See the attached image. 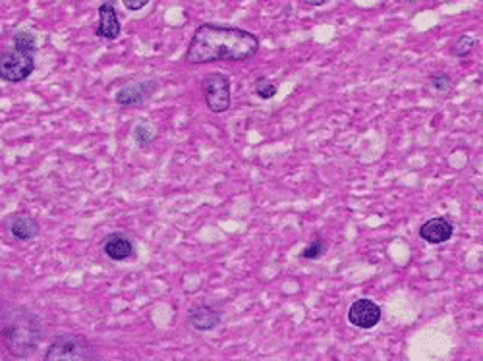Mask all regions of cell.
<instances>
[{
  "label": "cell",
  "mask_w": 483,
  "mask_h": 361,
  "mask_svg": "<svg viewBox=\"0 0 483 361\" xmlns=\"http://www.w3.org/2000/svg\"><path fill=\"white\" fill-rule=\"evenodd\" d=\"M159 81L157 79H143V81H133L130 86L120 87L114 98L120 106H139L157 93Z\"/></svg>",
  "instance_id": "6"
},
{
  "label": "cell",
  "mask_w": 483,
  "mask_h": 361,
  "mask_svg": "<svg viewBox=\"0 0 483 361\" xmlns=\"http://www.w3.org/2000/svg\"><path fill=\"white\" fill-rule=\"evenodd\" d=\"M103 251L111 261L122 263L133 257V242L132 238L124 232H113L103 240Z\"/></svg>",
  "instance_id": "10"
},
{
  "label": "cell",
  "mask_w": 483,
  "mask_h": 361,
  "mask_svg": "<svg viewBox=\"0 0 483 361\" xmlns=\"http://www.w3.org/2000/svg\"><path fill=\"white\" fill-rule=\"evenodd\" d=\"M259 51V39L252 31L240 27L201 24L185 51V62L192 66L209 62H244L253 59Z\"/></svg>",
  "instance_id": "1"
},
{
  "label": "cell",
  "mask_w": 483,
  "mask_h": 361,
  "mask_svg": "<svg viewBox=\"0 0 483 361\" xmlns=\"http://www.w3.org/2000/svg\"><path fill=\"white\" fill-rule=\"evenodd\" d=\"M97 357L99 355L91 342L86 336L73 332L54 336L45 352V361H91Z\"/></svg>",
  "instance_id": "3"
},
{
  "label": "cell",
  "mask_w": 483,
  "mask_h": 361,
  "mask_svg": "<svg viewBox=\"0 0 483 361\" xmlns=\"http://www.w3.org/2000/svg\"><path fill=\"white\" fill-rule=\"evenodd\" d=\"M220 313L209 303H195L188 311V322L198 332H211L220 325Z\"/></svg>",
  "instance_id": "9"
},
{
  "label": "cell",
  "mask_w": 483,
  "mask_h": 361,
  "mask_svg": "<svg viewBox=\"0 0 483 361\" xmlns=\"http://www.w3.org/2000/svg\"><path fill=\"white\" fill-rule=\"evenodd\" d=\"M35 72V51L10 45L0 56V78L6 83L26 81Z\"/></svg>",
  "instance_id": "4"
},
{
  "label": "cell",
  "mask_w": 483,
  "mask_h": 361,
  "mask_svg": "<svg viewBox=\"0 0 483 361\" xmlns=\"http://www.w3.org/2000/svg\"><path fill=\"white\" fill-rule=\"evenodd\" d=\"M155 138H157V130H155V126L149 124V122H138L136 124V128H133V139H136V143L139 145V147H149V145L155 141Z\"/></svg>",
  "instance_id": "13"
},
{
  "label": "cell",
  "mask_w": 483,
  "mask_h": 361,
  "mask_svg": "<svg viewBox=\"0 0 483 361\" xmlns=\"http://www.w3.org/2000/svg\"><path fill=\"white\" fill-rule=\"evenodd\" d=\"M201 91L207 108L213 114H223L230 108V78L223 72L207 73L201 79Z\"/></svg>",
  "instance_id": "5"
},
{
  "label": "cell",
  "mask_w": 483,
  "mask_h": 361,
  "mask_svg": "<svg viewBox=\"0 0 483 361\" xmlns=\"http://www.w3.org/2000/svg\"><path fill=\"white\" fill-rule=\"evenodd\" d=\"M429 81H431V87H433V89H437L439 93H447L450 87H452V78H450L447 72L431 73Z\"/></svg>",
  "instance_id": "18"
},
{
  "label": "cell",
  "mask_w": 483,
  "mask_h": 361,
  "mask_svg": "<svg viewBox=\"0 0 483 361\" xmlns=\"http://www.w3.org/2000/svg\"><path fill=\"white\" fill-rule=\"evenodd\" d=\"M406 2H416V0H406Z\"/></svg>",
  "instance_id": "21"
},
{
  "label": "cell",
  "mask_w": 483,
  "mask_h": 361,
  "mask_svg": "<svg viewBox=\"0 0 483 361\" xmlns=\"http://www.w3.org/2000/svg\"><path fill=\"white\" fill-rule=\"evenodd\" d=\"M39 223L29 215H16L8 223V232L20 242H31L39 236Z\"/></svg>",
  "instance_id": "12"
},
{
  "label": "cell",
  "mask_w": 483,
  "mask_h": 361,
  "mask_svg": "<svg viewBox=\"0 0 483 361\" xmlns=\"http://www.w3.org/2000/svg\"><path fill=\"white\" fill-rule=\"evenodd\" d=\"M477 43H479V41H477L476 37H472V35H460V37L454 41V45L450 49V53H452V56H457V59H466V56L476 49Z\"/></svg>",
  "instance_id": "14"
},
{
  "label": "cell",
  "mask_w": 483,
  "mask_h": 361,
  "mask_svg": "<svg viewBox=\"0 0 483 361\" xmlns=\"http://www.w3.org/2000/svg\"><path fill=\"white\" fill-rule=\"evenodd\" d=\"M151 0H122V4L128 12H139L141 8H146Z\"/></svg>",
  "instance_id": "19"
},
{
  "label": "cell",
  "mask_w": 483,
  "mask_h": 361,
  "mask_svg": "<svg viewBox=\"0 0 483 361\" xmlns=\"http://www.w3.org/2000/svg\"><path fill=\"white\" fill-rule=\"evenodd\" d=\"M99 14V24L95 27V35L99 39L105 41H116L122 33V26H120L118 12L114 6V0H105L97 10Z\"/></svg>",
  "instance_id": "8"
},
{
  "label": "cell",
  "mask_w": 483,
  "mask_h": 361,
  "mask_svg": "<svg viewBox=\"0 0 483 361\" xmlns=\"http://www.w3.org/2000/svg\"><path fill=\"white\" fill-rule=\"evenodd\" d=\"M253 93L258 95L259 98L263 101H269L277 95V83L267 78H259L255 83H253Z\"/></svg>",
  "instance_id": "15"
},
{
  "label": "cell",
  "mask_w": 483,
  "mask_h": 361,
  "mask_svg": "<svg viewBox=\"0 0 483 361\" xmlns=\"http://www.w3.org/2000/svg\"><path fill=\"white\" fill-rule=\"evenodd\" d=\"M482 193H483V190H482Z\"/></svg>",
  "instance_id": "22"
},
{
  "label": "cell",
  "mask_w": 483,
  "mask_h": 361,
  "mask_svg": "<svg viewBox=\"0 0 483 361\" xmlns=\"http://www.w3.org/2000/svg\"><path fill=\"white\" fill-rule=\"evenodd\" d=\"M323 253H325V242L321 240V238H315L313 242L307 243L304 250H302L300 257H302V259H310V261H315V259H319V257L323 255Z\"/></svg>",
  "instance_id": "16"
},
{
  "label": "cell",
  "mask_w": 483,
  "mask_h": 361,
  "mask_svg": "<svg viewBox=\"0 0 483 361\" xmlns=\"http://www.w3.org/2000/svg\"><path fill=\"white\" fill-rule=\"evenodd\" d=\"M43 340L39 317L27 307L2 313V342L14 357H29Z\"/></svg>",
  "instance_id": "2"
},
{
  "label": "cell",
  "mask_w": 483,
  "mask_h": 361,
  "mask_svg": "<svg viewBox=\"0 0 483 361\" xmlns=\"http://www.w3.org/2000/svg\"><path fill=\"white\" fill-rule=\"evenodd\" d=\"M381 321V307L373 300L362 298L352 303L348 309V322L357 328L370 330Z\"/></svg>",
  "instance_id": "7"
},
{
  "label": "cell",
  "mask_w": 483,
  "mask_h": 361,
  "mask_svg": "<svg viewBox=\"0 0 483 361\" xmlns=\"http://www.w3.org/2000/svg\"><path fill=\"white\" fill-rule=\"evenodd\" d=\"M12 45L27 49V51H37V43H35V35L31 31H18L12 37Z\"/></svg>",
  "instance_id": "17"
},
{
  "label": "cell",
  "mask_w": 483,
  "mask_h": 361,
  "mask_svg": "<svg viewBox=\"0 0 483 361\" xmlns=\"http://www.w3.org/2000/svg\"><path fill=\"white\" fill-rule=\"evenodd\" d=\"M304 2L310 6H325L327 4V0H304Z\"/></svg>",
  "instance_id": "20"
},
{
  "label": "cell",
  "mask_w": 483,
  "mask_h": 361,
  "mask_svg": "<svg viewBox=\"0 0 483 361\" xmlns=\"http://www.w3.org/2000/svg\"><path fill=\"white\" fill-rule=\"evenodd\" d=\"M452 234H454V226H452V223H450L449 218L444 217L429 218V220L422 224V228H420V236H422V240H425L427 243L449 242L450 238H452Z\"/></svg>",
  "instance_id": "11"
}]
</instances>
